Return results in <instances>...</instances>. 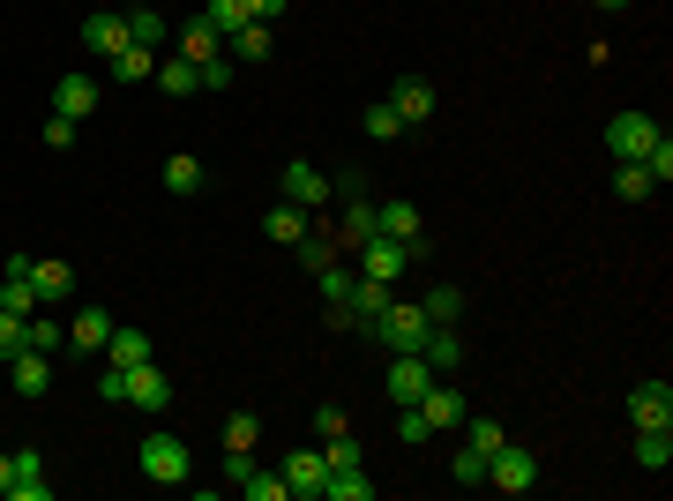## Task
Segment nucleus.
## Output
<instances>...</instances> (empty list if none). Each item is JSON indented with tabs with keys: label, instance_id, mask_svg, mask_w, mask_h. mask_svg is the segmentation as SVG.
Here are the masks:
<instances>
[{
	"label": "nucleus",
	"instance_id": "1",
	"mask_svg": "<svg viewBox=\"0 0 673 501\" xmlns=\"http://www.w3.org/2000/svg\"><path fill=\"white\" fill-rule=\"evenodd\" d=\"M426 330H434V315H426L420 299H389V315H381V322H367V337H375L381 352H420Z\"/></svg>",
	"mask_w": 673,
	"mask_h": 501
},
{
	"label": "nucleus",
	"instance_id": "24",
	"mask_svg": "<svg viewBox=\"0 0 673 501\" xmlns=\"http://www.w3.org/2000/svg\"><path fill=\"white\" fill-rule=\"evenodd\" d=\"M217 53H225V38H217L203 15H187V23H180V60H217Z\"/></svg>",
	"mask_w": 673,
	"mask_h": 501
},
{
	"label": "nucleus",
	"instance_id": "34",
	"mask_svg": "<svg viewBox=\"0 0 673 501\" xmlns=\"http://www.w3.org/2000/svg\"><path fill=\"white\" fill-rule=\"evenodd\" d=\"M240 494H248V501H293V494H285V471H262V464L240 479Z\"/></svg>",
	"mask_w": 673,
	"mask_h": 501
},
{
	"label": "nucleus",
	"instance_id": "44",
	"mask_svg": "<svg viewBox=\"0 0 673 501\" xmlns=\"http://www.w3.org/2000/svg\"><path fill=\"white\" fill-rule=\"evenodd\" d=\"M449 479H457V487H487V457H479V449H457Z\"/></svg>",
	"mask_w": 673,
	"mask_h": 501
},
{
	"label": "nucleus",
	"instance_id": "41",
	"mask_svg": "<svg viewBox=\"0 0 673 501\" xmlns=\"http://www.w3.org/2000/svg\"><path fill=\"white\" fill-rule=\"evenodd\" d=\"M315 285H322V299H352V285H360V277H352V270H344V262H330V270H315Z\"/></svg>",
	"mask_w": 673,
	"mask_h": 501
},
{
	"label": "nucleus",
	"instance_id": "54",
	"mask_svg": "<svg viewBox=\"0 0 673 501\" xmlns=\"http://www.w3.org/2000/svg\"><path fill=\"white\" fill-rule=\"evenodd\" d=\"M598 8H629V0H598Z\"/></svg>",
	"mask_w": 673,
	"mask_h": 501
},
{
	"label": "nucleus",
	"instance_id": "21",
	"mask_svg": "<svg viewBox=\"0 0 673 501\" xmlns=\"http://www.w3.org/2000/svg\"><path fill=\"white\" fill-rule=\"evenodd\" d=\"M203 23H210L217 38L232 45V38H240V31L254 23V8H248V0H203Z\"/></svg>",
	"mask_w": 673,
	"mask_h": 501
},
{
	"label": "nucleus",
	"instance_id": "7",
	"mask_svg": "<svg viewBox=\"0 0 673 501\" xmlns=\"http://www.w3.org/2000/svg\"><path fill=\"white\" fill-rule=\"evenodd\" d=\"M629 419H636V426H673V382L666 375L636 382V389H629Z\"/></svg>",
	"mask_w": 673,
	"mask_h": 501
},
{
	"label": "nucleus",
	"instance_id": "35",
	"mask_svg": "<svg viewBox=\"0 0 673 501\" xmlns=\"http://www.w3.org/2000/svg\"><path fill=\"white\" fill-rule=\"evenodd\" d=\"M299 262H307V270H330V262H336V232H315V225H307V240H299Z\"/></svg>",
	"mask_w": 673,
	"mask_h": 501
},
{
	"label": "nucleus",
	"instance_id": "20",
	"mask_svg": "<svg viewBox=\"0 0 673 501\" xmlns=\"http://www.w3.org/2000/svg\"><path fill=\"white\" fill-rule=\"evenodd\" d=\"M105 360H113V367H142V360H158V352H150V330L113 322V337H105Z\"/></svg>",
	"mask_w": 673,
	"mask_h": 501
},
{
	"label": "nucleus",
	"instance_id": "29",
	"mask_svg": "<svg viewBox=\"0 0 673 501\" xmlns=\"http://www.w3.org/2000/svg\"><path fill=\"white\" fill-rule=\"evenodd\" d=\"M381 315H389V285H375V277H360V285H352V322L367 330V322H381Z\"/></svg>",
	"mask_w": 673,
	"mask_h": 501
},
{
	"label": "nucleus",
	"instance_id": "25",
	"mask_svg": "<svg viewBox=\"0 0 673 501\" xmlns=\"http://www.w3.org/2000/svg\"><path fill=\"white\" fill-rule=\"evenodd\" d=\"M636 464H643V471H666L673 464V426H636Z\"/></svg>",
	"mask_w": 673,
	"mask_h": 501
},
{
	"label": "nucleus",
	"instance_id": "43",
	"mask_svg": "<svg viewBox=\"0 0 673 501\" xmlns=\"http://www.w3.org/2000/svg\"><path fill=\"white\" fill-rule=\"evenodd\" d=\"M254 434H262V419H254V412H232V419H225V449H254Z\"/></svg>",
	"mask_w": 673,
	"mask_h": 501
},
{
	"label": "nucleus",
	"instance_id": "16",
	"mask_svg": "<svg viewBox=\"0 0 673 501\" xmlns=\"http://www.w3.org/2000/svg\"><path fill=\"white\" fill-rule=\"evenodd\" d=\"M389 105H397V121H404V127L434 121V83H420V76H397V83H389Z\"/></svg>",
	"mask_w": 673,
	"mask_h": 501
},
{
	"label": "nucleus",
	"instance_id": "9",
	"mask_svg": "<svg viewBox=\"0 0 673 501\" xmlns=\"http://www.w3.org/2000/svg\"><path fill=\"white\" fill-rule=\"evenodd\" d=\"M434 382H442V375L426 367L420 352H397V360H389V397H397V405H420Z\"/></svg>",
	"mask_w": 673,
	"mask_h": 501
},
{
	"label": "nucleus",
	"instance_id": "8",
	"mask_svg": "<svg viewBox=\"0 0 673 501\" xmlns=\"http://www.w3.org/2000/svg\"><path fill=\"white\" fill-rule=\"evenodd\" d=\"M53 113H60V121H90V113H98V76L68 68V76L53 83Z\"/></svg>",
	"mask_w": 673,
	"mask_h": 501
},
{
	"label": "nucleus",
	"instance_id": "13",
	"mask_svg": "<svg viewBox=\"0 0 673 501\" xmlns=\"http://www.w3.org/2000/svg\"><path fill=\"white\" fill-rule=\"evenodd\" d=\"M412 270V248H397V240H367L360 248V277H375V285H397Z\"/></svg>",
	"mask_w": 673,
	"mask_h": 501
},
{
	"label": "nucleus",
	"instance_id": "51",
	"mask_svg": "<svg viewBox=\"0 0 673 501\" xmlns=\"http://www.w3.org/2000/svg\"><path fill=\"white\" fill-rule=\"evenodd\" d=\"M68 143H76V121L53 113V121H45V150H68Z\"/></svg>",
	"mask_w": 673,
	"mask_h": 501
},
{
	"label": "nucleus",
	"instance_id": "39",
	"mask_svg": "<svg viewBox=\"0 0 673 501\" xmlns=\"http://www.w3.org/2000/svg\"><path fill=\"white\" fill-rule=\"evenodd\" d=\"M420 307L434 315V322H464V293H457V285H434V293H426Z\"/></svg>",
	"mask_w": 673,
	"mask_h": 501
},
{
	"label": "nucleus",
	"instance_id": "22",
	"mask_svg": "<svg viewBox=\"0 0 673 501\" xmlns=\"http://www.w3.org/2000/svg\"><path fill=\"white\" fill-rule=\"evenodd\" d=\"M105 337H113V315H105V307H83V315L68 322V344H76V352H105Z\"/></svg>",
	"mask_w": 673,
	"mask_h": 501
},
{
	"label": "nucleus",
	"instance_id": "11",
	"mask_svg": "<svg viewBox=\"0 0 673 501\" xmlns=\"http://www.w3.org/2000/svg\"><path fill=\"white\" fill-rule=\"evenodd\" d=\"M420 360H426L442 382L457 375L464 360H471V352H464V337H457V322H434V330H426V344H420Z\"/></svg>",
	"mask_w": 673,
	"mask_h": 501
},
{
	"label": "nucleus",
	"instance_id": "32",
	"mask_svg": "<svg viewBox=\"0 0 673 501\" xmlns=\"http://www.w3.org/2000/svg\"><path fill=\"white\" fill-rule=\"evenodd\" d=\"M367 494H375V479H367L360 464H352V471H330V479H322V501H367Z\"/></svg>",
	"mask_w": 673,
	"mask_h": 501
},
{
	"label": "nucleus",
	"instance_id": "26",
	"mask_svg": "<svg viewBox=\"0 0 673 501\" xmlns=\"http://www.w3.org/2000/svg\"><path fill=\"white\" fill-rule=\"evenodd\" d=\"M150 83L166 90V98H195V90H203V68H195V60H158Z\"/></svg>",
	"mask_w": 673,
	"mask_h": 501
},
{
	"label": "nucleus",
	"instance_id": "50",
	"mask_svg": "<svg viewBox=\"0 0 673 501\" xmlns=\"http://www.w3.org/2000/svg\"><path fill=\"white\" fill-rule=\"evenodd\" d=\"M344 426H352L344 405H322V412H315V434H344Z\"/></svg>",
	"mask_w": 673,
	"mask_h": 501
},
{
	"label": "nucleus",
	"instance_id": "19",
	"mask_svg": "<svg viewBox=\"0 0 673 501\" xmlns=\"http://www.w3.org/2000/svg\"><path fill=\"white\" fill-rule=\"evenodd\" d=\"M8 315H38V285H31V254H8V285H0Z\"/></svg>",
	"mask_w": 673,
	"mask_h": 501
},
{
	"label": "nucleus",
	"instance_id": "42",
	"mask_svg": "<svg viewBox=\"0 0 673 501\" xmlns=\"http://www.w3.org/2000/svg\"><path fill=\"white\" fill-rule=\"evenodd\" d=\"M23 344H31V352H60V322H45V315H23Z\"/></svg>",
	"mask_w": 673,
	"mask_h": 501
},
{
	"label": "nucleus",
	"instance_id": "46",
	"mask_svg": "<svg viewBox=\"0 0 673 501\" xmlns=\"http://www.w3.org/2000/svg\"><path fill=\"white\" fill-rule=\"evenodd\" d=\"M643 172H651V180H659V187H666V180H673V143H666V135H659V143H651V158H643Z\"/></svg>",
	"mask_w": 673,
	"mask_h": 501
},
{
	"label": "nucleus",
	"instance_id": "4",
	"mask_svg": "<svg viewBox=\"0 0 673 501\" xmlns=\"http://www.w3.org/2000/svg\"><path fill=\"white\" fill-rule=\"evenodd\" d=\"M127 389H121V405H135V412H172V375L158 367V360H142V367H121Z\"/></svg>",
	"mask_w": 673,
	"mask_h": 501
},
{
	"label": "nucleus",
	"instance_id": "45",
	"mask_svg": "<svg viewBox=\"0 0 673 501\" xmlns=\"http://www.w3.org/2000/svg\"><path fill=\"white\" fill-rule=\"evenodd\" d=\"M397 412H404V419H397V442H404V449H420V442H434V434H426V419L412 412V405H397Z\"/></svg>",
	"mask_w": 673,
	"mask_h": 501
},
{
	"label": "nucleus",
	"instance_id": "27",
	"mask_svg": "<svg viewBox=\"0 0 673 501\" xmlns=\"http://www.w3.org/2000/svg\"><path fill=\"white\" fill-rule=\"evenodd\" d=\"M203 180H210L203 158H187V150H172V158H166V187H172V195H203Z\"/></svg>",
	"mask_w": 673,
	"mask_h": 501
},
{
	"label": "nucleus",
	"instance_id": "3",
	"mask_svg": "<svg viewBox=\"0 0 673 501\" xmlns=\"http://www.w3.org/2000/svg\"><path fill=\"white\" fill-rule=\"evenodd\" d=\"M336 240H344L352 254L367 248V240H381V203L367 195V187H360V195H336Z\"/></svg>",
	"mask_w": 673,
	"mask_h": 501
},
{
	"label": "nucleus",
	"instance_id": "37",
	"mask_svg": "<svg viewBox=\"0 0 673 501\" xmlns=\"http://www.w3.org/2000/svg\"><path fill=\"white\" fill-rule=\"evenodd\" d=\"M360 127H367L375 143H397V135H404V121H397V105H389V98H381V105H367V113H360Z\"/></svg>",
	"mask_w": 673,
	"mask_h": 501
},
{
	"label": "nucleus",
	"instance_id": "23",
	"mask_svg": "<svg viewBox=\"0 0 673 501\" xmlns=\"http://www.w3.org/2000/svg\"><path fill=\"white\" fill-rule=\"evenodd\" d=\"M262 232H270L277 248H299V240H307V209H299V203H277L270 217H262Z\"/></svg>",
	"mask_w": 673,
	"mask_h": 501
},
{
	"label": "nucleus",
	"instance_id": "47",
	"mask_svg": "<svg viewBox=\"0 0 673 501\" xmlns=\"http://www.w3.org/2000/svg\"><path fill=\"white\" fill-rule=\"evenodd\" d=\"M8 494H15V501H53V479H45V471H23Z\"/></svg>",
	"mask_w": 673,
	"mask_h": 501
},
{
	"label": "nucleus",
	"instance_id": "49",
	"mask_svg": "<svg viewBox=\"0 0 673 501\" xmlns=\"http://www.w3.org/2000/svg\"><path fill=\"white\" fill-rule=\"evenodd\" d=\"M203 68V90H225L232 83V53H217V60H195Z\"/></svg>",
	"mask_w": 673,
	"mask_h": 501
},
{
	"label": "nucleus",
	"instance_id": "53",
	"mask_svg": "<svg viewBox=\"0 0 673 501\" xmlns=\"http://www.w3.org/2000/svg\"><path fill=\"white\" fill-rule=\"evenodd\" d=\"M8 487H15V449L0 457V501H8Z\"/></svg>",
	"mask_w": 673,
	"mask_h": 501
},
{
	"label": "nucleus",
	"instance_id": "18",
	"mask_svg": "<svg viewBox=\"0 0 673 501\" xmlns=\"http://www.w3.org/2000/svg\"><path fill=\"white\" fill-rule=\"evenodd\" d=\"M381 240L412 248V262H420V254H426V240H420V203H381Z\"/></svg>",
	"mask_w": 673,
	"mask_h": 501
},
{
	"label": "nucleus",
	"instance_id": "6",
	"mask_svg": "<svg viewBox=\"0 0 673 501\" xmlns=\"http://www.w3.org/2000/svg\"><path fill=\"white\" fill-rule=\"evenodd\" d=\"M651 143H659V121H651V113H614V121H606L614 166H621V158H651Z\"/></svg>",
	"mask_w": 673,
	"mask_h": 501
},
{
	"label": "nucleus",
	"instance_id": "5",
	"mask_svg": "<svg viewBox=\"0 0 673 501\" xmlns=\"http://www.w3.org/2000/svg\"><path fill=\"white\" fill-rule=\"evenodd\" d=\"M487 487H502V494H524V487H539V457H532L524 442H502V449L487 457Z\"/></svg>",
	"mask_w": 673,
	"mask_h": 501
},
{
	"label": "nucleus",
	"instance_id": "33",
	"mask_svg": "<svg viewBox=\"0 0 673 501\" xmlns=\"http://www.w3.org/2000/svg\"><path fill=\"white\" fill-rule=\"evenodd\" d=\"M502 442H509V434H502V419H471V412H464V449H479V457H494Z\"/></svg>",
	"mask_w": 673,
	"mask_h": 501
},
{
	"label": "nucleus",
	"instance_id": "40",
	"mask_svg": "<svg viewBox=\"0 0 673 501\" xmlns=\"http://www.w3.org/2000/svg\"><path fill=\"white\" fill-rule=\"evenodd\" d=\"M322 464H330V471H352V464H360V442H352V426H344V434H322Z\"/></svg>",
	"mask_w": 673,
	"mask_h": 501
},
{
	"label": "nucleus",
	"instance_id": "28",
	"mask_svg": "<svg viewBox=\"0 0 673 501\" xmlns=\"http://www.w3.org/2000/svg\"><path fill=\"white\" fill-rule=\"evenodd\" d=\"M31 285H38V307L45 299H68L76 293V270L68 262H31Z\"/></svg>",
	"mask_w": 673,
	"mask_h": 501
},
{
	"label": "nucleus",
	"instance_id": "31",
	"mask_svg": "<svg viewBox=\"0 0 673 501\" xmlns=\"http://www.w3.org/2000/svg\"><path fill=\"white\" fill-rule=\"evenodd\" d=\"M651 187H659V180L643 172V158H621V166H614V195H621V203H643Z\"/></svg>",
	"mask_w": 673,
	"mask_h": 501
},
{
	"label": "nucleus",
	"instance_id": "14",
	"mask_svg": "<svg viewBox=\"0 0 673 501\" xmlns=\"http://www.w3.org/2000/svg\"><path fill=\"white\" fill-rule=\"evenodd\" d=\"M322 479H330L322 449H293V457H285V494H299V501H322Z\"/></svg>",
	"mask_w": 673,
	"mask_h": 501
},
{
	"label": "nucleus",
	"instance_id": "38",
	"mask_svg": "<svg viewBox=\"0 0 673 501\" xmlns=\"http://www.w3.org/2000/svg\"><path fill=\"white\" fill-rule=\"evenodd\" d=\"M127 38L158 53V45H166V15H158V8H135V15H127Z\"/></svg>",
	"mask_w": 673,
	"mask_h": 501
},
{
	"label": "nucleus",
	"instance_id": "2",
	"mask_svg": "<svg viewBox=\"0 0 673 501\" xmlns=\"http://www.w3.org/2000/svg\"><path fill=\"white\" fill-rule=\"evenodd\" d=\"M135 464H142V479L180 487V479H187V442H180V434H166V426H150V434L135 442Z\"/></svg>",
	"mask_w": 673,
	"mask_h": 501
},
{
	"label": "nucleus",
	"instance_id": "12",
	"mask_svg": "<svg viewBox=\"0 0 673 501\" xmlns=\"http://www.w3.org/2000/svg\"><path fill=\"white\" fill-rule=\"evenodd\" d=\"M8 389H15V397H45V389H53V352H31V344H23V352L8 360Z\"/></svg>",
	"mask_w": 673,
	"mask_h": 501
},
{
	"label": "nucleus",
	"instance_id": "30",
	"mask_svg": "<svg viewBox=\"0 0 673 501\" xmlns=\"http://www.w3.org/2000/svg\"><path fill=\"white\" fill-rule=\"evenodd\" d=\"M105 68H113L121 83H150V76H158V53H150V45H127V53H113Z\"/></svg>",
	"mask_w": 673,
	"mask_h": 501
},
{
	"label": "nucleus",
	"instance_id": "48",
	"mask_svg": "<svg viewBox=\"0 0 673 501\" xmlns=\"http://www.w3.org/2000/svg\"><path fill=\"white\" fill-rule=\"evenodd\" d=\"M15 352H23V315L0 307V360H15Z\"/></svg>",
	"mask_w": 673,
	"mask_h": 501
},
{
	"label": "nucleus",
	"instance_id": "15",
	"mask_svg": "<svg viewBox=\"0 0 673 501\" xmlns=\"http://www.w3.org/2000/svg\"><path fill=\"white\" fill-rule=\"evenodd\" d=\"M412 412L426 419V434H442V426H464V397H457V382H434Z\"/></svg>",
	"mask_w": 673,
	"mask_h": 501
},
{
	"label": "nucleus",
	"instance_id": "52",
	"mask_svg": "<svg viewBox=\"0 0 673 501\" xmlns=\"http://www.w3.org/2000/svg\"><path fill=\"white\" fill-rule=\"evenodd\" d=\"M248 8H254V23H277V15H285L293 0H248Z\"/></svg>",
	"mask_w": 673,
	"mask_h": 501
},
{
	"label": "nucleus",
	"instance_id": "10",
	"mask_svg": "<svg viewBox=\"0 0 673 501\" xmlns=\"http://www.w3.org/2000/svg\"><path fill=\"white\" fill-rule=\"evenodd\" d=\"M127 15H113V8H98V15H83V53H98V60H113V53H127Z\"/></svg>",
	"mask_w": 673,
	"mask_h": 501
},
{
	"label": "nucleus",
	"instance_id": "17",
	"mask_svg": "<svg viewBox=\"0 0 673 501\" xmlns=\"http://www.w3.org/2000/svg\"><path fill=\"white\" fill-rule=\"evenodd\" d=\"M285 203L322 209V203H330V172H315L307 158H293V166H285Z\"/></svg>",
	"mask_w": 673,
	"mask_h": 501
},
{
	"label": "nucleus",
	"instance_id": "36",
	"mask_svg": "<svg viewBox=\"0 0 673 501\" xmlns=\"http://www.w3.org/2000/svg\"><path fill=\"white\" fill-rule=\"evenodd\" d=\"M270 45H277V38H270V23H248L225 53H232V60H270Z\"/></svg>",
	"mask_w": 673,
	"mask_h": 501
}]
</instances>
